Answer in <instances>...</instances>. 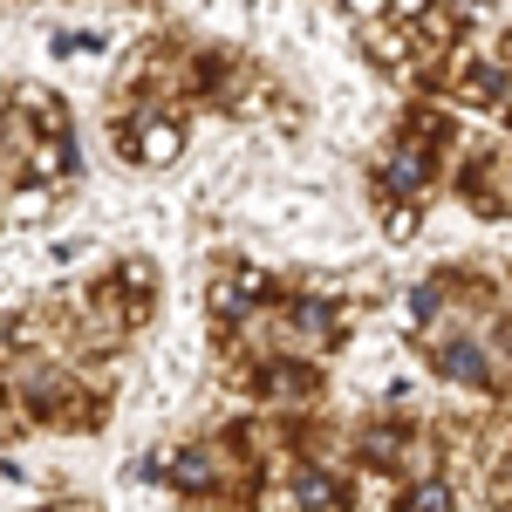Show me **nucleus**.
Listing matches in <instances>:
<instances>
[{"mask_svg":"<svg viewBox=\"0 0 512 512\" xmlns=\"http://www.w3.org/2000/svg\"><path fill=\"white\" fill-rule=\"evenodd\" d=\"M21 403H28V417H41V424H103V396H89L62 369H35Z\"/></svg>","mask_w":512,"mask_h":512,"instance_id":"f257e3e1","label":"nucleus"},{"mask_svg":"<svg viewBox=\"0 0 512 512\" xmlns=\"http://www.w3.org/2000/svg\"><path fill=\"white\" fill-rule=\"evenodd\" d=\"M117 144L137 164H171L185 151V123L164 117V110H137V123H117Z\"/></svg>","mask_w":512,"mask_h":512,"instance_id":"f03ea898","label":"nucleus"},{"mask_svg":"<svg viewBox=\"0 0 512 512\" xmlns=\"http://www.w3.org/2000/svg\"><path fill=\"white\" fill-rule=\"evenodd\" d=\"M383 192H396V198H431V151L403 137V144L390 151V164H383Z\"/></svg>","mask_w":512,"mask_h":512,"instance_id":"7ed1b4c3","label":"nucleus"},{"mask_svg":"<svg viewBox=\"0 0 512 512\" xmlns=\"http://www.w3.org/2000/svg\"><path fill=\"white\" fill-rule=\"evenodd\" d=\"M294 499H301L308 512H335V478L328 472H301L294 478Z\"/></svg>","mask_w":512,"mask_h":512,"instance_id":"20e7f679","label":"nucleus"},{"mask_svg":"<svg viewBox=\"0 0 512 512\" xmlns=\"http://www.w3.org/2000/svg\"><path fill=\"white\" fill-rule=\"evenodd\" d=\"M444 376H458V383H485V355H478L472 342L444 349Z\"/></svg>","mask_w":512,"mask_h":512,"instance_id":"39448f33","label":"nucleus"},{"mask_svg":"<svg viewBox=\"0 0 512 512\" xmlns=\"http://www.w3.org/2000/svg\"><path fill=\"white\" fill-rule=\"evenodd\" d=\"M403 512H451V492H444V485H410V492H403Z\"/></svg>","mask_w":512,"mask_h":512,"instance_id":"423d86ee","label":"nucleus"},{"mask_svg":"<svg viewBox=\"0 0 512 512\" xmlns=\"http://www.w3.org/2000/svg\"><path fill=\"white\" fill-rule=\"evenodd\" d=\"M178 485H185V492H205V485H212V458H205V451H185V458H178Z\"/></svg>","mask_w":512,"mask_h":512,"instance_id":"0eeeda50","label":"nucleus"},{"mask_svg":"<svg viewBox=\"0 0 512 512\" xmlns=\"http://www.w3.org/2000/svg\"><path fill=\"white\" fill-rule=\"evenodd\" d=\"M35 212H48V192H41V185H28V192L14 198V219H35Z\"/></svg>","mask_w":512,"mask_h":512,"instance_id":"6e6552de","label":"nucleus"},{"mask_svg":"<svg viewBox=\"0 0 512 512\" xmlns=\"http://www.w3.org/2000/svg\"><path fill=\"white\" fill-rule=\"evenodd\" d=\"M0 417H7V390H0Z\"/></svg>","mask_w":512,"mask_h":512,"instance_id":"1a4fd4ad","label":"nucleus"},{"mask_svg":"<svg viewBox=\"0 0 512 512\" xmlns=\"http://www.w3.org/2000/svg\"><path fill=\"white\" fill-rule=\"evenodd\" d=\"M55 512H82V506H55Z\"/></svg>","mask_w":512,"mask_h":512,"instance_id":"9d476101","label":"nucleus"}]
</instances>
